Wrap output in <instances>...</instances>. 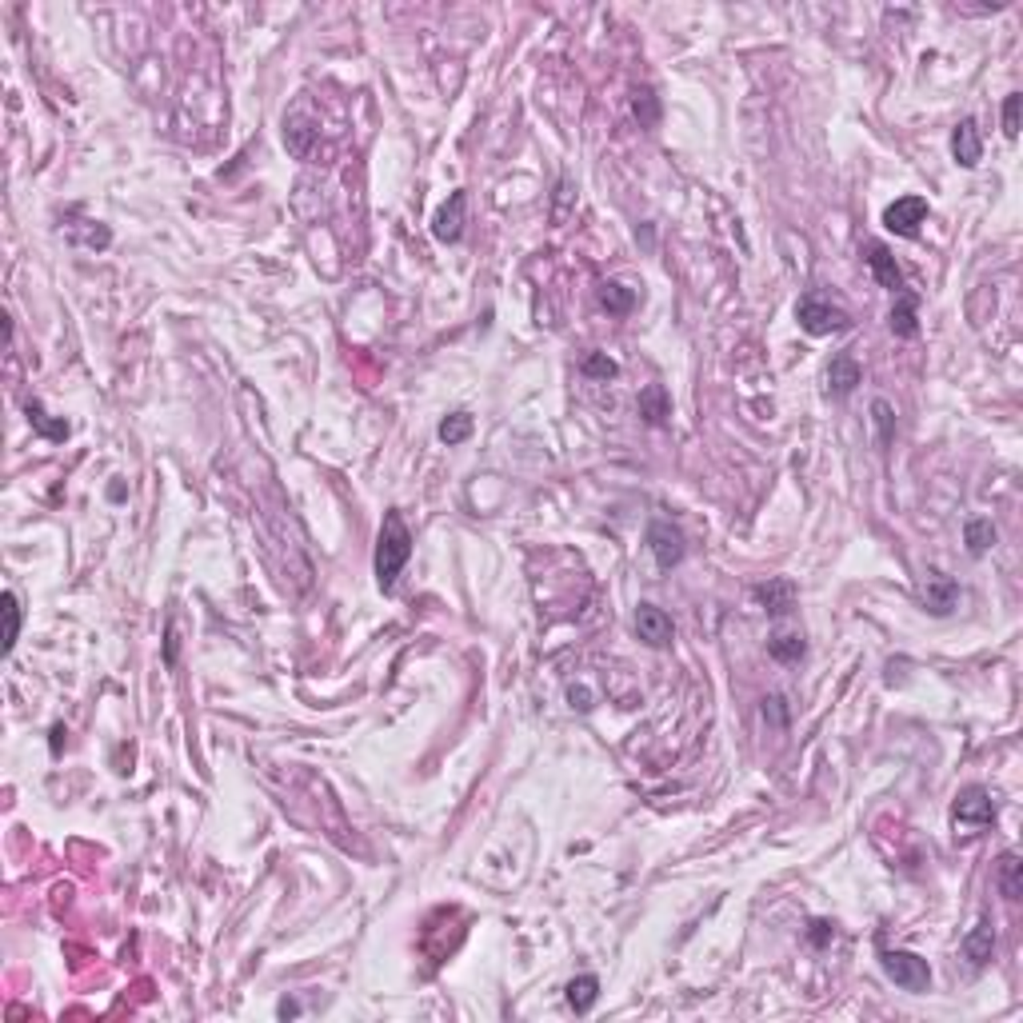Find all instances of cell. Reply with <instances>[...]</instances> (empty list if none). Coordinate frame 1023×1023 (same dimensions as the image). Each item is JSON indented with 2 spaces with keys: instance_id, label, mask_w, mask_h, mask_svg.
<instances>
[{
  "instance_id": "1",
  "label": "cell",
  "mask_w": 1023,
  "mask_h": 1023,
  "mask_svg": "<svg viewBox=\"0 0 1023 1023\" xmlns=\"http://www.w3.org/2000/svg\"><path fill=\"white\" fill-rule=\"evenodd\" d=\"M408 556H412V532H408L404 516H400L396 508H388L384 524H380V540H376V584H380V592H392L396 588Z\"/></svg>"
},
{
  "instance_id": "2",
  "label": "cell",
  "mask_w": 1023,
  "mask_h": 1023,
  "mask_svg": "<svg viewBox=\"0 0 1023 1023\" xmlns=\"http://www.w3.org/2000/svg\"><path fill=\"white\" fill-rule=\"evenodd\" d=\"M880 967L895 987L912 991V996H924V991L932 987V967H927V959L915 955V952H900V947L892 952V947H880Z\"/></svg>"
},
{
  "instance_id": "3",
  "label": "cell",
  "mask_w": 1023,
  "mask_h": 1023,
  "mask_svg": "<svg viewBox=\"0 0 1023 1023\" xmlns=\"http://www.w3.org/2000/svg\"><path fill=\"white\" fill-rule=\"evenodd\" d=\"M996 816H999L996 796H991L987 788H979V784L964 788V792L955 796V804H952V824L959 831H967V836H972V831L991 828V824H996Z\"/></svg>"
},
{
  "instance_id": "4",
  "label": "cell",
  "mask_w": 1023,
  "mask_h": 1023,
  "mask_svg": "<svg viewBox=\"0 0 1023 1023\" xmlns=\"http://www.w3.org/2000/svg\"><path fill=\"white\" fill-rule=\"evenodd\" d=\"M796 320L808 336H831V332H848L851 329V316L828 304L824 297H799L796 304Z\"/></svg>"
},
{
  "instance_id": "5",
  "label": "cell",
  "mask_w": 1023,
  "mask_h": 1023,
  "mask_svg": "<svg viewBox=\"0 0 1023 1023\" xmlns=\"http://www.w3.org/2000/svg\"><path fill=\"white\" fill-rule=\"evenodd\" d=\"M648 548H652V556H656V564L663 568V572H672V568L684 560V552H688V540H684V532L672 520H652L648 524Z\"/></svg>"
},
{
  "instance_id": "6",
  "label": "cell",
  "mask_w": 1023,
  "mask_h": 1023,
  "mask_svg": "<svg viewBox=\"0 0 1023 1023\" xmlns=\"http://www.w3.org/2000/svg\"><path fill=\"white\" fill-rule=\"evenodd\" d=\"M464 224H468V193L456 188V193L436 208V216H432V236H436L440 245H456V240L464 236Z\"/></svg>"
},
{
  "instance_id": "7",
  "label": "cell",
  "mask_w": 1023,
  "mask_h": 1023,
  "mask_svg": "<svg viewBox=\"0 0 1023 1023\" xmlns=\"http://www.w3.org/2000/svg\"><path fill=\"white\" fill-rule=\"evenodd\" d=\"M927 220V200L924 196H900L883 208V228L895 236H920V224Z\"/></svg>"
},
{
  "instance_id": "8",
  "label": "cell",
  "mask_w": 1023,
  "mask_h": 1023,
  "mask_svg": "<svg viewBox=\"0 0 1023 1023\" xmlns=\"http://www.w3.org/2000/svg\"><path fill=\"white\" fill-rule=\"evenodd\" d=\"M920 600H924V608L932 611V616H947V611L955 608V600H959V584L947 572H940V568H927Z\"/></svg>"
},
{
  "instance_id": "9",
  "label": "cell",
  "mask_w": 1023,
  "mask_h": 1023,
  "mask_svg": "<svg viewBox=\"0 0 1023 1023\" xmlns=\"http://www.w3.org/2000/svg\"><path fill=\"white\" fill-rule=\"evenodd\" d=\"M636 636L644 640L648 648H668L672 644V616L656 604H640L636 608Z\"/></svg>"
},
{
  "instance_id": "10",
  "label": "cell",
  "mask_w": 1023,
  "mask_h": 1023,
  "mask_svg": "<svg viewBox=\"0 0 1023 1023\" xmlns=\"http://www.w3.org/2000/svg\"><path fill=\"white\" fill-rule=\"evenodd\" d=\"M312 144H316V120L304 116V109H292L284 116V149L297 156V161H304L312 152Z\"/></svg>"
},
{
  "instance_id": "11",
  "label": "cell",
  "mask_w": 1023,
  "mask_h": 1023,
  "mask_svg": "<svg viewBox=\"0 0 1023 1023\" xmlns=\"http://www.w3.org/2000/svg\"><path fill=\"white\" fill-rule=\"evenodd\" d=\"M991 955H996V924H991V915H984V920L964 935V959L972 967H987Z\"/></svg>"
},
{
  "instance_id": "12",
  "label": "cell",
  "mask_w": 1023,
  "mask_h": 1023,
  "mask_svg": "<svg viewBox=\"0 0 1023 1023\" xmlns=\"http://www.w3.org/2000/svg\"><path fill=\"white\" fill-rule=\"evenodd\" d=\"M952 156L959 168H976L979 156H984V144H979V129L972 116H964V120L952 129Z\"/></svg>"
},
{
  "instance_id": "13",
  "label": "cell",
  "mask_w": 1023,
  "mask_h": 1023,
  "mask_svg": "<svg viewBox=\"0 0 1023 1023\" xmlns=\"http://www.w3.org/2000/svg\"><path fill=\"white\" fill-rule=\"evenodd\" d=\"M868 268H872V277H875V284H880V288L895 292V297L903 292V272H900L895 256H892V252L883 248V245H868Z\"/></svg>"
},
{
  "instance_id": "14",
  "label": "cell",
  "mask_w": 1023,
  "mask_h": 1023,
  "mask_svg": "<svg viewBox=\"0 0 1023 1023\" xmlns=\"http://www.w3.org/2000/svg\"><path fill=\"white\" fill-rule=\"evenodd\" d=\"M756 600L764 604L767 616L779 620V616H788V611L796 608V588L788 584V579H767V584L756 588Z\"/></svg>"
},
{
  "instance_id": "15",
  "label": "cell",
  "mask_w": 1023,
  "mask_h": 1023,
  "mask_svg": "<svg viewBox=\"0 0 1023 1023\" xmlns=\"http://www.w3.org/2000/svg\"><path fill=\"white\" fill-rule=\"evenodd\" d=\"M860 380H863L860 364L851 360L848 352H840L836 360H831V368H828V392L843 400V396H851V392H856V384H860Z\"/></svg>"
},
{
  "instance_id": "16",
  "label": "cell",
  "mask_w": 1023,
  "mask_h": 1023,
  "mask_svg": "<svg viewBox=\"0 0 1023 1023\" xmlns=\"http://www.w3.org/2000/svg\"><path fill=\"white\" fill-rule=\"evenodd\" d=\"M996 888L1011 903L1023 895V860L1016 856V851H1004V856H999V863H996Z\"/></svg>"
},
{
  "instance_id": "17",
  "label": "cell",
  "mask_w": 1023,
  "mask_h": 1023,
  "mask_svg": "<svg viewBox=\"0 0 1023 1023\" xmlns=\"http://www.w3.org/2000/svg\"><path fill=\"white\" fill-rule=\"evenodd\" d=\"M640 416H644L652 428H663V424H668V416H672L668 388H663V384H648L644 392H640Z\"/></svg>"
},
{
  "instance_id": "18",
  "label": "cell",
  "mask_w": 1023,
  "mask_h": 1023,
  "mask_svg": "<svg viewBox=\"0 0 1023 1023\" xmlns=\"http://www.w3.org/2000/svg\"><path fill=\"white\" fill-rule=\"evenodd\" d=\"M600 999V979L596 976H576L572 984H568V1007L576 1011V1016H588V1011L596 1007Z\"/></svg>"
},
{
  "instance_id": "19",
  "label": "cell",
  "mask_w": 1023,
  "mask_h": 1023,
  "mask_svg": "<svg viewBox=\"0 0 1023 1023\" xmlns=\"http://www.w3.org/2000/svg\"><path fill=\"white\" fill-rule=\"evenodd\" d=\"M25 412H28V424H33L45 440H68V432H72L68 420H52V416L45 412V404H40V400H28Z\"/></svg>"
},
{
  "instance_id": "20",
  "label": "cell",
  "mask_w": 1023,
  "mask_h": 1023,
  "mask_svg": "<svg viewBox=\"0 0 1023 1023\" xmlns=\"http://www.w3.org/2000/svg\"><path fill=\"white\" fill-rule=\"evenodd\" d=\"M600 304H604L611 316H628L632 308H636V292L620 280H604L600 284Z\"/></svg>"
},
{
  "instance_id": "21",
  "label": "cell",
  "mask_w": 1023,
  "mask_h": 1023,
  "mask_svg": "<svg viewBox=\"0 0 1023 1023\" xmlns=\"http://www.w3.org/2000/svg\"><path fill=\"white\" fill-rule=\"evenodd\" d=\"M892 332L895 336H912L920 332V320H915V297H908V292H900V297H895V308H892Z\"/></svg>"
},
{
  "instance_id": "22",
  "label": "cell",
  "mask_w": 1023,
  "mask_h": 1023,
  "mask_svg": "<svg viewBox=\"0 0 1023 1023\" xmlns=\"http://www.w3.org/2000/svg\"><path fill=\"white\" fill-rule=\"evenodd\" d=\"M632 112H636L640 129H656V124H660V97L648 89V84L632 92Z\"/></svg>"
},
{
  "instance_id": "23",
  "label": "cell",
  "mask_w": 1023,
  "mask_h": 1023,
  "mask_svg": "<svg viewBox=\"0 0 1023 1023\" xmlns=\"http://www.w3.org/2000/svg\"><path fill=\"white\" fill-rule=\"evenodd\" d=\"M964 540H967V552H972V556H984L987 548L996 544V524H991V520H967Z\"/></svg>"
},
{
  "instance_id": "24",
  "label": "cell",
  "mask_w": 1023,
  "mask_h": 1023,
  "mask_svg": "<svg viewBox=\"0 0 1023 1023\" xmlns=\"http://www.w3.org/2000/svg\"><path fill=\"white\" fill-rule=\"evenodd\" d=\"M872 424H875V436H880V448H888L895 440V408L888 400H872Z\"/></svg>"
},
{
  "instance_id": "25",
  "label": "cell",
  "mask_w": 1023,
  "mask_h": 1023,
  "mask_svg": "<svg viewBox=\"0 0 1023 1023\" xmlns=\"http://www.w3.org/2000/svg\"><path fill=\"white\" fill-rule=\"evenodd\" d=\"M472 416L468 412H452V416H444L440 420V440H444V444L452 448V444H464V440L472 436Z\"/></svg>"
},
{
  "instance_id": "26",
  "label": "cell",
  "mask_w": 1023,
  "mask_h": 1023,
  "mask_svg": "<svg viewBox=\"0 0 1023 1023\" xmlns=\"http://www.w3.org/2000/svg\"><path fill=\"white\" fill-rule=\"evenodd\" d=\"M767 652H772V656H776L779 663H796V660H804L808 644H804L799 636H784V632H779V636L767 640Z\"/></svg>"
},
{
  "instance_id": "27",
  "label": "cell",
  "mask_w": 1023,
  "mask_h": 1023,
  "mask_svg": "<svg viewBox=\"0 0 1023 1023\" xmlns=\"http://www.w3.org/2000/svg\"><path fill=\"white\" fill-rule=\"evenodd\" d=\"M20 640V600L16 592H5V656L16 648Z\"/></svg>"
},
{
  "instance_id": "28",
  "label": "cell",
  "mask_w": 1023,
  "mask_h": 1023,
  "mask_svg": "<svg viewBox=\"0 0 1023 1023\" xmlns=\"http://www.w3.org/2000/svg\"><path fill=\"white\" fill-rule=\"evenodd\" d=\"M584 376L588 380H611V376H620V364L611 360V356H604V352H592V356H584Z\"/></svg>"
},
{
  "instance_id": "29",
  "label": "cell",
  "mask_w": 1023,
  "mask_h": 1023,
  "mask_svg": "<svg viewBox=\"0 0 1023 1023\" xmlns=\"http://www.w3.org/2000/svg\"><path fill=\"white\" fill-rule=\"evenodd\" d=\"M1019 109H1023V97H1019V92H1011V97L1004 100V136H1007V141H1016V136H1019Z\"/></svg>"
},
{
  "instance_id": "30",
  "label": "cell",
  "mask_w": 1023,
  "mask_h": 1023,
  "mask_svg": "<svg viewBox=\"0 0 1023 1023\" xmlns=\"http://www.w3.org/2000/svg\"><path fill=\"white\" fill-rule=\"evenodd\" d=\"M808 940H811V947H828L831 940H836V927H831L828 920H811L808 924Z\"/></svg>"
},
{
  "instance_id": "31",
  "label": "cell",
  "mask_w": 1023,
  "mask_h": 1023,
  "mask_svg": "<svg viewBox=\"0 0 1023 1023\" xmlns=\"http://www.w3.org/2000/svg\"><path fill=\"white\" fill-rule=\"evenodd\" d=\"M568 200H572V181H560V188H556V208H552V220H556V224H564Z\"/></svg>"
},
{
  "instance_id": "32",
  "label": "cell",
  "mask_w": 1023,
  "mask_h": 1023,
  "mask_svg": "<svg viewBox=\"0 0 1023 1023\" xmlns=\"http://www.w3.org/2000/svg\"><path fill=\"white\" fill-rule=\"evenodd\" d=\"M764 720H776L779 727L788 724V708H784V695H767L764 700Z\"/></svg>"
},
{
  "instance_id": "33",
  "label": "cell",
  "mask_w": 1023,
  "mask_h": 1023,
  "mask_svg": "<svg viewBox=\"0 0 1023 1023\" xmlns=\"http://www.w3.org/2000/svg\"><path fill=\"white\" fill-rule=\"evenodd\" d=\"M568 700H572L576 712H592V692L588 688H568Z\"/></svg>"
},
{
  "instance_id": "34",
  "label": "cell",
  "mask_w": 1023,
  "mask_h": 1023,
  "mask_svg": "<svg viewBox=\"0 0 1023 1023\" xmlns=\"http://www.w3.org/2000/svg\"><path fill=\"white\" fill-rule=\"evenodd\" d=\"M164 663H168V668L176 663V632H172V624H168V636H164Z\"/></svg>"
},
{
  "instance_id": "35",
  "label": "cell",
  "mask_w": 1023,
  "mask_h": 1023,
  "mask_svg": "<svg viewBox=\"0 0 1023 1023\" xmlns=\"http://www.w3.org/2000/svg\"><path fill=\"white\" fill-rule=\"evenodd\" d=\"M277 1016H280V1019H297V1016H300V1004H297V999H280Z\"/></svg>"
},
{
  "instance_id": "36",
  "label": "cell",
  "mask_w": 1023,
  "mask_h": 1023,
  "mask_svg": "<svg viewBox=\"0 0 1023 1023\" xmlns=\"http://www.w3.org/2000/svg\"><path fill=\"white\" fill-rule=\"evenodd\" d=\"M60 744H65V727H52V752H60Z\"/></svg>"
}]
</instances>
